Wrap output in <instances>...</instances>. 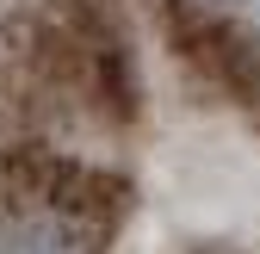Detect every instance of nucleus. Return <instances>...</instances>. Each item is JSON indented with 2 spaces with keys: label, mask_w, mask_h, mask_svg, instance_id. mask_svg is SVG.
I'll return each mask as SVG.
<instances>
[{
  "label": "nucleus",
  "mask_w": 260,
  "mask_h": 254,
  "mask_svg": "<svg viewBox=\"0 0 260 254\" xmlns=\"http://www.w3.org/2000/svg\"><path fill=\"white\" fill-rule=\"evenodd\" d=\"M0 254H260V44L205 0H13Z\"/></svg>",
  "instance_id": "f257e3e1"
}]
</instances>
